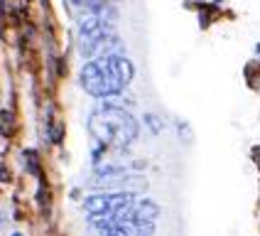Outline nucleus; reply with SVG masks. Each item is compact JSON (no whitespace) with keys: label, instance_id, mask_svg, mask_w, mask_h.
I'll return each mask as SVG.
<instances>
[{"label":"nucleus","instance_id":"f257e3e1","mask_svg":"<svg viewBox=\"0 0 260 236\" xmlns=\"http://www.w3.org/2000/svg\"><path fill=\"white\" fill-rule=\"evenodd\" d=\"M133 74H135V67L130 64L125 54L96 57L84 64L81 86L96 99H111V96H118L133 81Z\"/></svg>","mask_w":260,"mask_h":236},{"label":"nucleus","instance_id":"f03ea898","mask_svg":"<svg viewBox=\"0 0 260 236\" xmlns=\"http://www.w3.org/2000/svg\"><path fill=\"white\" fill-rule=\"evenodd\" d=\"M88 131L96 138V143L113 148H125L138 138V121L130 116L128 111L118 108L116 103H108L106 108L96 111L88 118Z\"/></svg>","mask_w":260,"mask_h":236},{"label":"nucleus","instance_id":"7ed1b4c3","mask_svg":"<svg viewBox=\"0 0 260 236\" xmlns=\"http://www.w3.org/2000/svg\"><path fill=\"white\" fill-rule=\"evenodd\" d=\"M128 217L140 219V221H155L159 217V206L155 204V202H150V199H143V202H135V204H133Z\"/></svg>","mask_w":260,"mask_h":236},{"label":"nucleus","instance_id":"20e7f679","mask_svg":"<svg viewBox=\"0 0 260 236\" xmlns=\"http://www.w3.org/2000/svg\"><path fill=\"white\" fill-rule=\"evenodd\" d=\"M47 133H49L52 143H61V138H64V123L59 118H49L47 121Z\"/></svg>","mask_w":260,"mask_h":236},{"label":"nucleus","instance_id":"39448f33","mask_svg":"<svg viewBox=\"0 0 260 236\" xmlns=\"http://www.w3.org/2000/svg\"><path fill=\"white\" fill-rule=\"evenodd\" d=\"M25 165H27V170L32 172V175L40 177V160H37V153H35V150L25 153Z\"/></svg>","mask_w":260,"mask_h":236},{"label":"nucleus","instance_id":"423d86ee","mask_svg":"<svg viewBox=\"0 0 260 236\" xmlns=\"http://www.w3.org/2000/svg\"><path fill=\"white\" fill-rule=\"evenodd\" d=\"M145 126L150 128V133H152V135H157V133L162 131V126H165V123H162L155 113H145Z\"/></svg>","mask_w":260,"mask_h":236},{"label":"nucleus","instance_id":"0eeeda50","mask_svg":"<svg viewBox=\"0 0 260 236\" xmlns=\"http://www.w3.org/2000/svg\"><path fill=\"white\" fill-rule=\"evenodd\" d=\"M177 133L182 135V140H187V143H191V131H189V126H187V123L177 121Z\"/></svg>","mask_w":260,"mask_h":236},{"label":"nucleus","instance_id":"6e6552de","mask_svg":"<svg viewBox=\"0 0 260 236\" xmlns=\"http://www.w3.org/2000/svg\"><path fill=\"white\" fill-rule=\"evenodd\" d=\"M0 180H3V182H10V170H5L3 162H0Z\"/></svg>","mask_w":260,"mask_h":236},{"label":"nucleus","instance_id":"1a4fd4ad","mask_svg":"<svg viewBox=\"0 0 260 236\" xmlns=\"http://www.w3.org/2000/svg\"><path fill=\"white\" fill-rule=\"evenodd\" d=\"M253 158H255V162L260 165V145H258V148H253Z\"/></svg>","mask_w":260,"mask_h":236}]
</instances>
